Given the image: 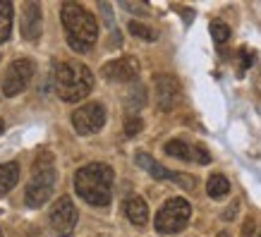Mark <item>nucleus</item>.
Instances as JSON below:
<instances>
[{"mask_svg": "<svg viewBox=\"0 0 261 237\" xmlns=\"http://www.w3.org/2000/svg\"><path fill=\"white\" fill-rule=\"evenodd\" d=\"M72 125L82 137L96 135L106 125V108L101 103H84L72 113Z\"/></svg>", "mask_w": 261, "mask_h": 237, "instance_id": "8", "label": "nucleus"}, {"mask_svg": "<svg viewBox=\"0 0 261 237\" xmlns=\"http://www.w3.org/2000/svg\"><path fill=\"white\" fill-rule=\"evenodd\" d=\"M113 173L106 163H89L74 173V190L87 204L91 206H108L113 199Z\"/></svg>", "mask_w": 261, "mask_h": 237, "instance_id": "1", "label": "nucleus"}, {"mask_svg": "<svg viewBox=\"0 0 261 237\" xmlns=\"http://www.w3.org/2000/svg\"><path fill=\"white\" fill-rule=\"evenodd\" d=\"M36 74V63L32 58H17L15 63L5 70L3 77V94L5 96H17L19 91L27 89V84L34 79Z\"/></svg>", "mask_w": 261, "mask_h": 237, "instance_id": "6", "label": "nucleus"}, {"mask_svg": "<svg viewBox=\"0 0 261 237\" xmlns=\"http://www.w3.org/2000/svg\"><path fill=\"white\" fill-rule=\"evenodd\" d=\"M135 163L142 170H146V173L153 177V180H168V182H173V185H180V187H185V190H194V177H190V175H185V173H175V170H168L166 166H161L156 158H151L149 153H144V151H139L135 156Z\"/></svg>", "mask_w": 261, "mask_h": 237, "instance_id": "7", "label": "nucleus"}, {"mask_svg": "<svg viewBox=\"0 0 261 237\" xmlns=\"http://www.w3.org/2000/svg\"><path fill=\"white\" fill-rule=\"evenodd\" d=\"M235 211H238V204L228 206V208H225V214H223V218H225V221H232V218H235Z\"/></svg>", "mask_w": 261, "mask_h": 237, "instance_id": "24", "label": "nucleus"}, {"mask_svg": "<svg viewBox=\"0 0 261 237\" xmlns=\"http://www.w3.org/2000/svg\"><path fill=\"white\" fill-rule=\"evenodd\" d=\"M3 129H5V122H3V118H0V135H3Z\"/></svg>", "mask_w": 261, "mask_h": 237, "instance_id": "25", "label": "nucleus"}, {"mask_svg": "<svg viewBox=\"0 0 261 237\" xmlns=\"http://www.w3.org/2000/svg\"><path fill=\"white\" fill-rule=\"evenodd\" d=\"M153 91H156V106L166 113L175 111V106L182 98L180 82L173 74H156L153 77Z\"/></svg>", "mask_w": 261, "mask_h": 237, "instance_id": "10", "label": "nucleus"}, {"mask_svg": "<svg viewBox=\"0 0 261 237\" xmlns=\"http://www.w3.org/2000/svg\"><path fill=\"white\" fill-rule=\"evenodd\" d=\"M56 94L67 103L82 101L94 89V72L82 63H56L53 67Z\"/></svg>", "mask_w": 261, "mask_h": 237, "instance_id": "3", "label": "nucleus"}, {"mask_svg": "<svg viewBox=\"0 0 261 237\" xmlns=\"http://www.w3.org/2000/svg\"><path fill=\"white\" fill-rule=\"evenodd\" d=\"M125 214H127V218H129V223L137 225V228H144V225L149 223V206H146V201H144L142 197L127 199Z\"/></svg>", "mask_w": 261, "mask_h": 237, "instance_id": "13", "label": "nucleus"}, {"mask_svg": "<svg viewBox=\"0 0 261 237\" xmlns=\"http://www.w3.org/2000/svg\"><path fill=\"white\" fill-rule=\"evenodd\" d=\"M206 192H208V197L211 199H223L225 194L230 192V182L225 175H211L208 182H206Z\"/></svg>", "mask_w": 261, "mask_h": 237, "instance_id": "16", "label": "nucleus"}, {"mask_svg": "<svg viewBox=\"0 0 261 237\" xmlns=\"http://www.w3.org/2000/svg\"><path fill=\"white\" fill-rule=\"evenodd\" d=\"M166 153L173 158H180V161L194 158V149H192L187 142H182V139H170V142L166 144Z\"/></svg>", "mask_w": 261, "mask_h": 237, "instance_id": "17", "label": "nucleus"}, {"mask_svg": "<svg viewBox=\"0 0 261 237\" xmlns=\"http://www.w3.org/2000/svg\"><path fill=\"white\" fill-rule=\"evenodd\" d=\"M41 27H43V12H41L39 3H27L22 8V36L27 41H36L41 39Z\"/></svg>", "mask_w": 261, "mask_h": 237, "instance_id": "12", "label": "nucleus"}, {"mask_svg": "<svg viewBox=\"0 0 261 237\" xmlns=\"http://www.w3.org/2000/svg\"><path fill=\"white\" fill-rule=\"evenodd\" d=\"M192 216V206L187 199L175 197L168 199L166 204L161 206V211L156 214V232H163V235H173V232H180L187 223H190Z\"/></svg>", "mask_w": 261, "mask_h": 237, "instance_id": "5", "label": "nucleus"}, {"mask_svg": "<svg viewBox=\"0 0 261 237\" xmlns=\"http://www.w3.org/2000/svg\"><path fill=\"white\" fill-rule=\"evenodd\" d=\"M53 190H56V166H53V156L43 151L34 161L32 177L24 190V201L32 208H39L53 197Z\"/></svg>", "mask_w": 261, "mask_h": 237, "instance_id": "4", "label": "nucleus"}, {"mask_svg": "<svg viewBox=\"0 0 261 237\" xmlns=\"http://www.w3.org/2000/svg\"><path fill=\"white\" fill-rule=\"evenodd\" d=\"M259 237H261V232H259Z\"/></svg>", "mask_w": 261, "mask_h": 237, "instance_id": "27", "label": "nucleus"}, {"mask_svg": "<svg viewBox=\"0 0 261 237\" xmlns=\"http://www.w3.org/2000/svg\"><path fill=\"white\" fill-rule=\"evenodd\" d=\"M77 218H80V214H77V208H74V204H72L70 197H60L56 204H53L50 214H48L50 228L63 237H70L72 232H74V228H77Z\"/></svg>", "mask_w": 261, "mask_h": 237, "instance_id": "9", "label": "nucleus"}, {"mask_svg": "<svg viewBox=\"0 0 261 237\" xmlns=\"http://www.w3.org/2000/svg\"><path fill=\"white\" fill-rule=\"evenodd\" d=\"M142 127H144L142 118H137V115H129V118L125 120V135H127V137H137L139 132H142Z\"/></svg>", "mask_w": 261, "mask_h": 237, "instance_id": "21", "label": "nucleus"}, {"mask_svg": "<svg viewBox=\"0 0 261 237\" xmlns=\"http://www.w3.org/2000/svg\"><path fill=\"white\" fill-rule=\"evenodd\" d=\"M101 72L108 82H135L139 74V60L135 56L115 58V60L103 65Z\"/></svg>", "mask_w": 261, "mask_h": 237, "instance_id": "11", "label": "nucleus"}, {"mask_svg": "<svg viewBox=\"0 0 261 237\" xmlns=\"http://www.w3.org/2000/svg\"><path fill=\"white\" fill-rule=\"evenodd\" d=\"M211 36H214L218 46H223L230 39V27L225 22H221V19H216V22H211Z\"/></svg>", "mask_w": 261, "mask_h": 237, "instance_id": "19", "label": "nucleus"}, {"mask_svg": "<svg viewBox=\"0 0 261 237\" xmlns=\"http://www.w3.org/2000/svg\"><path fill=\"white\" fill-rule=\"evenodd\" d=\"M129 32L135 34L137 39H144V41H156L159 39V34L153 32V29H149V27L142 24V22H129Z\"/></svg>", "mask_w": 261, "mask_h": 237, "instance_id": "20", "label": "nucleus"}, {"mask_svg": "<svg viewBox=\"0 0 261 237\" xmlns=\"http://www.w3.org/2000/svg\"><path fill=\"white\" fill-rule=\"evenodd\" d=\"M240 56H242V65H245V67L254 65V53H252V50H247V48H242V50H240Z\"/></svg>", "mask_w": 261, "mask_h": 237, "instance_id": "23", "label": "nucleus"}, {"mask_svg": "<svg viewBox=\"0 0 261 237\" xmlns=\"http://www.w3.org/2000/svg\"><path fill=\"white\" fill-rule=\"evenodd\" d=\"M60 17H63V27L72 50H77V53L91 50L96 39H98V22H96V17L89 10L82 8V5H77V3H65L63 10H60Z\"/></svg>", "mask_w": 261, "mask_h": 237, "instance_id": "2", "label": "nucleus"}, {"mask_svg": "<svg viewBox=\"0 0 261 237\" xmlns=\"http://www.w3.org/2000/svg\"><path fill=\"white\" fill-rule=\"evenodd\" d=\"M144 103H146V91H144L142 84H135V87H132V91L127 94V106H129L132 111H139Z\"/></svg>", "mask_w": 261, "mask_h": 237, "instance_id": "18", "label": "nucleus"}, {"mask_svg": "<svg viewBox=\"0 0 261 237\" xmlns=\"http://www.w3.org/2000/svg\"><path fill=\"white\" fill-rule=\"evenodd\" d=\"M194 161H199L201 166H208V163H211V153H208L204 146L197 144V146H194Z\"/></svg>", "mask_w": 261, "mask_h": 237, "instance_id": "22", "label": "nucleus"}, {"mask_svg": "<svg viewBox=\"0 0 261 237\" xmlns=\"http://www.w3.org/2000/svg\"><path fill=\"white\" fill-rule=\"evenodd\" d=\"M0 237H3V230H0Z\"/></svg>", "mask_w": 261, "mask_h": 237, "instance_id": "26", "label": "nucleus"}, {"mask_svg": "<svg viewBox=\"0 0 261 237\" xmlns=\"http://www.w3.org/2000/svg\"><path fill=\"white\" fill-rule=\"evenodd\" d=\"M12 32V3L0 0V46L10 39Z\"/></svg>", "mask_w": 261, "mask_h": 237, "instance_id": "15", "label": "nucleus"}, {"mask_svg": "<svg viewBox=\"0 0 261 237\" xmlns=\"http://www.w3.org/2000/svg\"><path fill=\"white\" fill-rule=\"evenodd\" d=\"M17 182H19V166L17 163H3L0 166V194H8L10 190H15Z\"/></svg>", "mask_w": 261, "mask_h": 237, "instance_id": "14", "label": "nucleus"}]
</instances>
